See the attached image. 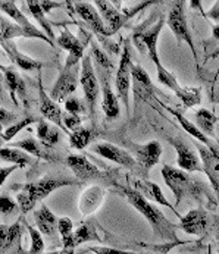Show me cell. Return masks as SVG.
I'll return each instance as SVG.
<instances>
[{"instance_id":"f546056e","label":"cell","mask_w":219,"mask_h":254,"mask_svg":"<svg viewBox=\"0 0 219 254\" xmlns=\"http://www.w3.org/2000/svg\"><path fill=\"white\" fill-rule=\"evenodd\" d=\"M15 148H21L27 153H30L31 156H34L37 159H41V160H46V162H59V156L58 153H55L52 148L43 145L38 140L33 138V137H28V138H24L18 143H15Z\"/></svg>"},{"instance_id":"b9f144b4","label":"cell","mask_w":219,"mask_h":254,"mask_svg":"<svg viewBox=\"0 0 219 254\" xmlns=\"http://www.w3.org/2000/svg\"><path fill=\"white\" fill-rule=\"evenodd\" d=\"M18 209H19L18 201H15L12 197H9L4 192L0 195V213H1V216H10V215L16 213Z\"/></svg>"},{"instance_id":"d4e9b609","label":"cell","mask_w":219,"mask_h":254,"mask_svg":"<svg viewBox=\"0 0 219 254\" xmlns=\"http://www.w3.org/2000/svg\"><path fill=\"white\" fill-rule=\"evenodd\" d=\"M34 220H36L38 231L43 235L53 240L55 243L58 241V234H59L58 223H59V219L56 218V215L46 204H41L40 209L34 212Z\"/></svg>"},{"instance_id":"f5cc1de1","label":"cell","mask_w":219,"mask_h":254,"mask_svg":"<svg viewBox=\"0 0 219 254\" xmlns=\"http://www.w3.org/2000/svg\"><path fill=\"white\" fill-rule=\"evenodd\" d=\"M59 254H75V249H62V252H59Z\"/></svg>"},{"instance_id":"ee69618b","label":"cell","mask_w":219,"mask_h":254,"mask_svg":"<svg viewBox=\"0 0 219 254\" xmlns=\"http://www.w3.org/2000/svg\"><path fill=\"white\" fill-rule=\"evenodd\" d=\"M64 124H65V128L70 129L71 132L82 127V125H81V116H79V115L68 113V112L64 113Z\"/></svg>"},{"instance_id":"f1b7e54d","label":"cell","mask_w":219,"mask_h":254,"mask_svg":"<svg viewBox=\"0 0 219 254\" xmlns=\"http://www.w3.org/2000/svg\"><path fill=\"white\" fill-rule=\"evenodd\" d=\"M131 75H133V91H134V94L139 99L147 100V99L154 96L156 88H154L148 73L140 65H134L133 66Z\"/></svg>"},{"instance_id":"83f0119b","label":"cell","mask_w":219,"mask_h":254,"mask_svg":"<svg viewBox=\"0 0 219 254\" xmlns=\"http://www.w3.org/2000/svg\"><path fill=\"white\" fill-rule=\"evenodd\" d=\"M197 151H199V156L202 159V163H203V168H205V174L208 175L209 181L212 182L215 191H217V195L219 198V159L203 144L197 143Z\"/></svg>"},{"instance_id":"c3c4849f","label":"cell","mask_w":219,"mask_h":254,"mask_svg":"<svg viewBox=\"0 0 219 254\" xmlns=\"http://www.w3.org/2000/svg\"><path fill=\"white\" fill-rule=\"evenodd\" d=\"M18 169H22V166H19V165H10V166H1L0 168V184L3 185L6 180L9 178V175L12 174V172H15V171H18Z\"/></svg>"},{"instance_id":"db71d44e","label":"cell","mask_w":219,"mask_h":254,"mask_svg":"<svg viewBox=\"0 0 219 254\" xmlns=\"http://www.w3.org/2000/svg\"><path fill=\"white\" fill-rule=\"evenodd\" d=\"M214 103H219V90H218V93L214 96Z\"/></svg>"},{"instance_id":"7dc6e473","label":"cell","mask_w":219,"mask_h":254,"mask_svg":"<svg viewBox=\"0 0 219 254\" xmlns=\"http://www.w3.org/2000/svg\"><path fill=\"white\" fill-rule=\"evenodd\" d=\"M41 9L44 10V13H50L55 9H61V7H68L67 1H50V0H41L40 1Z\"/></svg>"},{"instance_id":"11a10c76","label":"cell","mask_w":219,"mask_h":254,"mask_svg":"<svg viewBox=\"0 0 219 254\" xmlns=\"http://www.w3.org/2000/svg\"><path fill=\"white\" fill-rule=\"evenodd\" d=\"M208 254H212V247L211 246L208 247Z\"/></svg>"},{"instance_id":"6f0895ef","label":"cell","mask_w":219,"mask_h":254,"mask_svg":"<svg viewBox=\"0 0 219 254\" xmlns=\"http://www.w3.org/2000/svg\"><path fill=\"white\" fill-rule=\"evenodd\" d=\"M46 254H59V252H49V253Z\"/></svg>"},{"instance_id":"f35d334b","label":"cell","mask_w":219,"mask_h":254,"mask_svg":"<svg viewBox=\"0 0 219 254\" xmlns=\"http://www.w3.org/2000/svg\"><path fill=\"white\" fill-rule=\"evenodd\" d=\"M91 141V131L88 128H78L73 132H70V144L75 150H82Z\"/></svg>"},{"instance_id":"60d3db41","label":"cell","mask_w":219,"mask_h":254,"mask_svg":"<svg viewBox=\"0 0 219 254\" xmlns=\"http://www.w3.org/2000/svg\"><path fill=\"white\" fill-rule=\"evenodd\" d=\"M28 234H30V238H31V247H30V252L28 254H43L44 252V240H43V234L33 228L31 225H27L25 226Z\"/></svg>"},{"instance_id":"680465c9","label":"cell","mask_w":219,"mask_h":254,"mask_svg":"<svg viewBox=\"0 0 219 254\" xmlns=\"http://www.w3.org/2000/svg\"><path fill=\"white\" fill-rule=\"evenodd\" d=\"M218 254H219V232H218Z\"/></svg>"},{"instance_id":"7bdbcfd3","label":"cell","mask_w":219,"mask_h":254,"mask_svg":"<svg viewBox=\"0 0 219 254\" xmlns=\"http://www.w3.org/2000/svg\"><path fill=\"white\" fill-rule=\"evenodd\" d=\"M64 106H65V112L73 113V115H81V113H84V112H85L84 105H82V103L79 102V99H78V97H75V96L68 97V99L65 100Z\"/></svg>"},{"instance_id":"cb8c5ba5","label":"cell","mask_w":219,"mask_h":254,"mask_svg":"<svg viewBox=\"0 0 219 254\" xmlns=\"http://www.w3.org/2000/svg\"><path fill=\"white\" fill-rule=\"evenodd\" d=\"M105 191L99 185H91L87 190H84L78 200V209L82 216H90L94 212H97L103 203Z\"/></svg>"},{"instance_id":"d590c367","label":"cell","mask_w":219,"mask_h":254,"mask_svg":"<svg viewBox=\"0 0 219 254\" xmlns=\"http://www.w3.org/2000/svg\"><path fill=\"white\" fill-rule=\"evenodd\" d=\"M196 125L206 134V135H214L215 132V125L218 122V118L214 112L208 109H199L194 113Z\"/></svg>"},{"instance_id":"ac0fdd59","label":"cell","mask_w":219,"mask_h":254,"mask_svg":"<svg viewBox=\"0 0 219 254\" xmlns=\"http://www.w3.org/2000/svg\"><path fill=\"white\" fill-rule=\"evenodd\" d=\"M131 148L137 162V168L142 169L147 177L148 171L160 160L162 144L159 141H148L146 144H133Z\"/></svg>"},{"instance_id":"7402d4cb","label":"cell","mask_w":219,"mask_h":254,"mask_svg":"<svg viewBox=\"0 0 219 254\" xmlns=\"http://www.w3.org/2000/svg\"><path fill=\"white\" fill-rule=\"evenodd\" d=\"M1 73H3V78H4V84H6V88L10 94V99L12 102L18 106V99L22 100V103L25 106H28V99H27V87H25V81L24 78L21 76V73L16 72L15 69L12 68H4L1 66Z\"/></svg>"},{"instance_id":"44dd1931","label":"cell","mask_w":219,"mask_h":254,"mask_svg":"<svg viewBox=\"0 0 219 254\" xmlns=\"http://www.w3.org/2000/svg\"><path fill=\"white\" fill-rule=\"evenodd\" d=\"M97 71H99V81L102 87V109L108 119H115L119 116V112H121L118 96H115L113 90L110 88L109 79H108L109 72L103 71L102 68H97Z\"/></svg>"},{"instance_id":"277c9868","label":"cell","mask_w":219,"mask_h":254,"mask_svg":"<svg viewBox=\"0 0 219 254\" xmlns=\"http://www.w3.org/2000/svg\"><path fill=\"white\" fill-rule=\"evenodd\" d=\"M153 21V19H151ZM165 16H159V19L151 24L148 28L147 27V21L142 25V27H137L133 33V44L134 47L143 53L147 55L148 59L157 65L160 64V58H159V53H157V41H159V36L162 33V28L165 27Z\"/></svg>"},{"instance_id":"8d00e7d4","label":"cell","mask_w":219,"mask_h":254,"mask_svg":"<svg viewBox=\"0 0 219 254\" xmlns=\"http://www.w3.org/2000/svg\"><path fill=\"white\" fill-rule=\"evenodd\" d=\"M90 52H91V55H90L91 61L97 65V68H102L106 72H112L113 71V64L109 59L108 53L94 40L90 41Z\"/></svg>"},{"instance_id":"6da1fadb","label":"cell","mask_w":219,"mask_h":254,"mask_svg":"<svg viewBox=\"0 0 219 254\" xmlns=\"http://www.w3.org/2000/svg\"><path fill=\"white\" fill-rule=\"evenodd\" d=\"M115 191L119 195H122L139 213H142L145 216V219L150 223L153 234L156 237H159L162 241L178 243L177 241V228H180V226L175 225L174 222H171L157 209V206L151 204L143 194H140L137 190H134L131 187L118 185V184H115Z\"/></svg>"},{"instance_id":"e575fe53","label":"cell","mask_w":219,"mask_h":254,"mask_svg":"<svg viewBox=\"0 0 219 254\" xmlns=\"http://www.w3.org/2000/svg\"><path fill=\"white\" fill-rule=\"evenodd\" d=\"M16 37H25V38H31L30 34L16 22L9 21L7 18L1 16L0 18V40L1 41H12V38Z\"/></svg>"},{"instance_id":"681fc988","label":"cell","mask_w":219,"mask_h":254,"mask_svg":"<svg viewBox=\"0 0 219 254\" xmlns=\"http://www.w3.org/2000/svg\"><path fill=\"white\" fill-rule=\"evenodd\" d=\"M203 13V16L206 18V19H211V21H214V22H217V25L219 24V1L217 3H214V6L208 10V12H202Z\"/></svg>"},{"instance_id":"816d5d0a","label":"cell","mask_w":219,"mask_h":254,"mask_svg":"<svg viewBox=\"0 0 219 254\" xmlns=\"http://www.w3.org/2000/svg\"><path fill=\"white\" fill-rule=\"evenodd\" d=\"M212 36L215 37L217 40H219V24L218 25L215 24V25L212 27Z\"/></svg>"},{"instance_id":"2e32d148","label":"cell","mask_w":219,"mask_h":254,"mask_svg":"<svg viewBox=\"0 0 219 254\" xmlns=\"http://www.w3.org/2000/svg\"><path fill=\"white\" fill-rule=\"evenodd\" d=\"M38 99H40V113H41L43 119L58 125L67 134H70L68 129L65 128V124H64V113H62L61 106L50 97V94L46 93V90L43 87L41 73L38 75Z\"/></svg>"},{"instance_id":"d6986e66","label":"cell","mask_w":219,"mask_h":254,"mask_svg":"<svg viewBox=\"0 0 219 254\" xmlns=\"http://www.w3.org/2000/svg\"><path fill=\"white\" fill-rule=\"evenodd\" d=\"M1 49L7 55L10 62L13 65H16L18 68L24 69V71H38V72H41L43 68L50 66V64H47V62H40V61H36V59L21 53L13 41H1Z\"/></svg>"},{"instance_id":"52a82bcc","label":"cell","mask_w":219,"mask_h":254,"mask_svg":"<svg viewBox=\"0 0 219 254\" xmlns=\"http://www.w3.org/2000/svg\"><path fill=\"white\" fill-rule=\"evenodd\" d=\"M133 55H131V46H130V40H124V46H122V55H121V61H119V66L115 75V90H116V96L118 99L122 102L127 115H130V87H131V81H133Z\"/></svg>"},{"instance_id":"74e56055","label":"cell","mask_w":219,"mask_h":254,"mask_svg":"<svg viewBox=\"0 0 219 254\" xmlns=\"http://www.w3.org/2000/svg\"><path fill=\"white\" fill-rule=\"evenodd\" d=\"M58 229H59V234L62 237V244L65 249H75V244H73V220L70 218H61L59 219V223H58Z\"/></svg>"},{"instance_id":"30bf717a","label":"cell","mask_w":219,"mask_h":254,"mask_svg":"<svg viewBox=\"0 0 219 254\" xmlns=\"http://www.w3.org/2000/svg\"><path fill=\"white\" fill-rule=\"evenodd\" d=\"M79 76H81V65H68L61 69L58 79L55 81L52 90H50V97L58 103L64 102L71 97L78 84H79Z\"/></svg>"},{"instance_id":"f6af8a7d","label":"cell","mask_w":219,"mask_h":254,"mask_svg":"<svg viewBox=\"0 0 219 254\" xmlns=\"http://www.w3.org/2000/svg\"><path fill=\"white\" fill-rule=\"evenodd\" d=\"M18 121V115L15 112H10V110H6L4 108L0 109V124L1 127H10L13 124H16Z\"/></svg>"},{"instance_id":"9f6ffc18","label":"cell","mask_w":219,"mask_h":254,"mask_svg":"<svg viewBox=\"0 0 219 254\" xmlns=\"http://www.w3.org/2000/svg\"><path fill=\"white\" fill-rule=\"evenodd\" d=\"M219 55V50L218 52H215V53H214V55H212V58H217V56H218Z\"/></svg>"},{"instance_id":"4316f807","label":"cell","mask_w":219,"mask_h":254,"mask_svg":"<svg viewBox=\"0 0 219 254\" xmlns=\"http://www.w3.org/2000/svg\"><path fill=\"white\" fill-rule=\"evenodd\" d=\"M134 190H137L140 194H143L148 201H153L156 204H160V206H165V207H169L171 212H174L175 216L181 219V215L177 212V209L168 201V198L165 197V194L162 192L160 187L157 184L151 181H136L134 182Z\"/></svg>"},{"instance_id":"9c48e42d","label":"cell","mask_w":219,"mask_h":254,"mask_svg":"<svg viewBox=\"0 0 219 254\" xmlns=\"http://www.w3.org/2000/svg\"><path fill=\"white\" fill-rule=\"evenodd\" d=\"M99 79L94 72L93 61L90 55H85L82 62H81V76H79V84L84 91V100H85V108L88 110L90 118H94L96 112V103L99 97Z\"/></svg>"},{"instance_id":"603a6c76","label":"cell","mask_w":219,"mask_h":254,"mask_svg":"<svg viewBox=\"0 0 219 254\" xmlns=\"http://www.w3.org/2000/svg\"><path fill=\"white\" fill-rule=\"evenodd\" d=\"M93 3L96 4L97 10H99V13H100V16H102V19H103V22L106 24V27L112 31V34L118 33L119 28L124 27V24L127 22V19H125L122 10H119V9L113 4V1H108V0H96V1H93Z\"/></svg>"},{"instance_id":"7a4b0ae2","label":"cell","mask_w":219,"mask_h":254,"mask_svg":"<svg viewBox=\"0 0 219 254\" xmlns=\"http://www.w3.org/2000/svg\"><path fill=\"white\" fill-rule=\"evenodd\" d=\"M81 181H73L61 177H44L38 181L27 182V184H15L12 190H18L16 201L21 207V212L25 215L31 212L38 201L44 200L50 192L56 191L58 188L68 187V185H79Z\"/></svg>"},{"instance_id":"ffe728a7","label":"cell","mask_w":219,"mask_h":254,"mask_svg":"<svg viewBox=\"0 0 219 254\" xmlns=\"http://www.w3.org/2000/svg\"><path fill=\"white\" fill-rule=\"evenodd\" d=\"M178 226L188 235H203L209 226V215L202 207L190 210L187 215L181 216Z\"/></svg>"},{"instance_id":"bcb514c9","label":"cell","mask_w":219,"mask_h":254,"mask_svg":"<svg viewBox=\"0 0 219 254\" xmlns=\"http://www.w3.org/2000/svg\"><path fill=\"white\" fill-rule=\"evenodd\" d=\"M88 252H93L96 254H142L136 252H127V250H119V249H112V247H90Z\"/></svg>"},{"instance_id":"ba28073f","label":"cell","mask_w":219,"mask_h":254,"mask_svg":"<svg viewBox=\"0 0 219 254\" xmlns=\"http://www.w3.org/2000/svg\"><path fill=\"white\" fill-rule=\"evenodd\" d=\"M156 71H157V81L162 85L172 90L177 94V97L181 99L185 109H190V108L200 105V102H202V88L200 87H183V85H180L175 75L171 71H168L162 65V62L156 65Z\"/></svg>"},{"instance_id":"d6a6232c","label":"cell","mask_w":219,"mask_h":254,"mask_svg":"<svg viewBox=\"0 0 219 254\" xmlns=\"http://www.w3.org/2000/svg\"><path fill=\"white\" fill-rule=\"evenodd\" d=\"M90 241H100V237H99V232H97V225H96L94 220L82 222V223L76 228L75 235H73L75 249L79 247L81 244L90 243Z\"/></svg>"},{"instance_id":"484cf974","label":"cell","mask_w":219,"mask_h":254,"mask_svg":"<svg viewBox=\"0 0 219 254\" xmlns=\"http://www.w3.org/2000/svg\"><path fill=\"white\" fill-rule=\"evenodd\" d=\"M22 235V226L19 222L7 226L0 225V250L1 254H16L15 249H19V241Z\"/></svg>"},{"instance_id":"5b68a950","label":"cell","mask_w":219,"mask_h":254,"mask_svg":"<svg viewBox=\"0 0 219 254\" xmlns=\"http://www.w3.org/2000/svg\"><path fill=\"white\" fill-rule=\"evenodd\" d=\"M162 177L163 181L168 185V188L174 192L175 197V206H180L181 200L185 195H193V197H199L200 190H202V184H199L197 180H193L187 172L175 169L169 165H165L162 168Z\"/></svg>"},{"instance_id":"4dcf8cb0","label":"cell","mask_w":219,"mask_h":254,"mask_svg":"<svg viewBox=\"0 0 219 254\" xmlns=\"http://www.w3.org/2000/svg\"><path fill=\"white\" fill-rule=\"evenodd\" d=\"M0 157L3 162H9L12 165H19L22 168L34 163V156H31L30 153H27L21 148H15V147H3L0 150Z\"/></svg>"},{"instance_id":"1f68e13d","label":"cell","mask_w":219,"mask_h":254,"mask_svg":"<svg viewBox=\"0 0 219 254\" xmlns=\"http://www.w3.org/2000/svg\"><path fill=\"white\" fill-rule=\"evenodd\" d=\"M37 137L38 141L43 145L52 148L53 145L59 144L61 141V132L53 128L46 119H38L37 122Z\"/></svg>"},{"instance_id":"f907efd6","label":"cell","mask_w":219,"mask_h":254,"mask_svg":"<svg viewBox=\"0 0 219 254\" xmlns=\"http://www.w3.org/2000/svg\"><path fill=\"white\" fill-rule=\"evenodd\" d=\"M190 6H191V9H200V10L203 12V9H202V1H200V0H191V1H190Z\"/></svg>"},{"instance_id":"9a60e30c","label":"cell","mask_w":219,"mask_h":254,"mask_svg":"<svg viewBox=\"0 0 219 254\" xmlns=\"http://www.w3.org/2000/svg\"><path fill=\"white\" fill-rule=\"evenodd\" d=\"M90 41L91 40H81L76 36H73L70 31V28H65L61 33V36L56 38L58 46L68 52V56L65 59V64H68V65H81V62L85 56L84 50Z\"/></svg>"},{"instance_id":"8fae6325","label":"cell","mask_w":219,"mask_h":254,"mask_svg":"<svg viewBox=\"0 0 219 254\" xmlns=\"http://www.w3.org/2000/svg\"><path fill=\"white\" fill-rule=\"evenodd\" d=\"M154 100L163 108L165 110H168L177 121H178V124L183 127V129L187 132V134H190L193 138H196L200 144H203L205 147H208L217 157L219 159V141L217 140H214L212 137H209V135H206L196 124H193V122H190L185 116H184L181 112H178L177 109H174V108H171V106H168V105H165L160 99H157V97H154Z\"/></svg>"},{"instance_id":"5bb4252c","label":"cell","mask_w":219,"mask_h":254,"mask_svg":"<svg viewBox=\"0 0 219 254\" xmlns=\"http://www.w3.org/2000/svg\"><path fill=\"white\" fill-rule=\"evenodd\" d=\"M168 141L174 145V148L177 151V163H178V166L181 169L187 171V172H202V174H205L202 159L194 151V148H191L183 138H178V137H171V138H168Z\"/></svg>"},{"instance_id":"836d02e7","label":"cell","mask_w":219,"mask_h":254,"mask_svg":"<svg viewBox=\"0 0 219 254\" xmlns=\"http://www.w3.org/2000/svg\"><path fill=\"white\" fill-rule=\"evenodd\" d=\"M25 4L28 6L30 13L34 16V19L40 24V28H43V33L55 43V41H56V37H55V31H53L52 22L47 19L44 10H43L41 6H40V1H38V0H28V1H25Z\"/></svg>"},{"instance_id":"ab89813d","label":"cell","mask_w":219,"mask_h":254,"mask_svg":"<svg viewBox=\"0 0 219 254\" xmlns=\"http://www.w3.org/2000/svg\"><path fill=\"white\" fill-rule=\"evenodd\" d=\"M37 119L34 116H27V118H24V119H21V121H18L16 124H13V125H10L9 128H6L3 132H1V140L3 141H10L16 134H19L24 128H27V127H30L31 124H34ZM38 122V121H37Z\"/></svg>"},{"instance_id":"8992f818","label":"cell","mask_w":219,"mask_h":254,"mask_svg":"<svg viewBox=\"0 0 219 254\" xmlns=\"http://www.w3.org/2000/svg\"><path fill=\"white\" fill-rule=\"evenodd\" d=\"M168 25L171 28V31L174 33V36L177 37L178 44L185 43L194 58V65H196V71L200 72V64H199V58H197V52H196V46L193 41L191 31L188 28V22H187V15H185V3L183 0H177L172 3V7L169 10L168 15Z\"/></svg>"},{"instance_id":"4fadbf2b","label":"cell","mask_w":219,"mask_h":254,"mask_svg":"<svg viewBox=\"0 0 219 254\" xmlns=\"http://www.w3.org/2000/svg\"><path fill=\"white\" fill-rule=\"evenodd\" d=\"M90 151L99 154L100 157L108 159L110 162H113L128 171L139 169L134 156L130 151H127L125 148H121L118 145L110 144V143H96V144L90 145Z\"/></svg>"},{"instance_id":"7c38bea8","label":"cell","mask_w":219,"mask_h":254,"mask_svg":"<svg viewBox=\"0 0 219 254\" xmlns=\"http://www.w3.org/2000/svg\"><path fill=\"white\" fill-rule=\"evenodd\" d=\"M67 166L73 172V175L81 182L94 181V180H108L109 174L100 171L93 165L84 154H70L67 157Z\"/></svg>"},{"instance_id":"3957f363","label":"cell","mask_w":219,"mask_h":254,"mask_svg":"<svg viewBox=\"0 0 219 254\" xmlns=\"http://www.w3.org/2000/svg\"><path fill=\"white\" fill-rule=\"evenodd\" d=\"M68 9H71L73 13H76L90 28L91 33H94V36L100 40V43L110 50L112 53H119V44H115L109 41V37H112V31L106 27V24L103 22L97 7L94 6V3H88V1H67Z\"/></svg>"},{"instance_id":"e0dca14e","label":"cell","mask_w":219,"mask_h":254,"mask_svg":"<svg viewBox=\"0 0 219 254\" xmlns=\"http://www.w3.org/2000/svg\"><path fill=\"white\" fill-rule=\"evenodd\" d=\"M0 9H1V12H3V15L9 16V18L13 19L18 25H21V27L30 34L31 38H40V40L46 41L47 44H50L52 47H55V43H53L49 37L46 36L41 30H38L36 25H33V24L28 21V18L19 10V7L16 6L15 1H4V0H1V1H0Z\"/></svg>"}]
</instances>
